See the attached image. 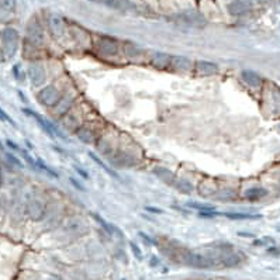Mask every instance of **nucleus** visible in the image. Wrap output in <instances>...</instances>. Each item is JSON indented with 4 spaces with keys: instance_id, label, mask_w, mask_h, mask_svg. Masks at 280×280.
Masks as SVG:
<instances>
[{
    "instance_id": "e433bc0d",
    "label": "nucleus",
    "mask_w": 280,
    "mask_h": 280,
    "mask_svg": "<svg viewBox=\"0 0 280 280\" xmlns=\"http://www.w3.org/2000/svg\"><path fill=\"white\" fill-rule=\"evenodd\" d=\"M4 59H6V55H4V52H3V49L0 48V64H1V62H3Z\"/></svg>"
},
{
    "instance_id": "7ed1b4c3",
    "label": "nucleus",
    "mask_w": 280,
    "mask_h": 280,
    "mask_svg": "<svg viewBox=\"0 0 280 280\" xmlns=\"http://www.w3.org/2000/svg\"><path fill=\"white\" fill-rule=\"evenodd\" d=\"M175 21H178L180 24L185 26H190V27H204L207 24L205 17L196 10H187V11H182L175 16Z\"/></svg>"
},
{
    "instance_id": "b1692460",
    "label": "nucleus",
    "mask_w": 280,
    "mask_h": 280,
    "mask_svg": "<svg viewBox=\"0 0 280 280\" xmlns=\"http://www.w3.org/2000/svg\"><path fill=\"white\" fill-rule=\"evenodd\" d=\"M227 218L230 220H258L262 218L261 214H242V213H225Z\"/></svg>"
},
{
    "instance_id": "4c0bfd02",
    "label": "nucleus",
    "mask_w": 280,
    "mask_h": 280,
    "mask_svg": "<svg viewBox=\"0 0 280 280\" xmlns=\"http://www.w3.org/2000/svg\"><path fill=\"white\" fill-rule=\"evenodd\" d=\"M147 210H148V211H152V213L155 211V213H159V214L162 213V211H159L158 208H151V207H147Z\"/></svg>"
},
{
    "instance_id": "ea45409f",
    "label": "nucleus",
    "mask_w": 280,
    "mask_h": 280,
    "mask_svg": "<svg viewBox=\"0 0 280 280\" xmlns=\"http://www.w3.org/2000/svg\"><path fill=\"white\" fill-rule=\"evenodd\" d=\"M3 186V175H1V169H0V189Z\"/></svg>"
},
{
    "instance_id": "f8f14e48",
    "label": "nucleus",
    "mask_w": 280,
    "mask_h": 280,
    "mask_svg": "<svg viewBox=\"0 0 280 280\" xmlns=\"http://www.w3.org/2000/svg\"><path fill=\"white\" fill-rule=\"evenodd\" d=\"M249 9H251L249 0H233L228 4V13L231 16H242Z\"/></svg>"
},
{
    "instance_id": "6e6552de",
    "label": "nucleus",
    "mask_w": 280,
    "mask_h": 280,
    "mask_svg": "<svg viewBox=\"0 0 280 280\" xmlns=\"http://www.w3.org/2000/svg\"><path fill=\"white\" fill-rule=\"evenodd\" d=\"M26 213L33 221H41L45 215V205L36 199L28 200L26 204Z\"/></svg>"
},
{
    "instance_id": "f704fd0d",
    "label": "nucleus",
    "mask_w": 280,
    "mask_h": 280,
    "mask_svg": "<svg viewBox=\"0 0 280 280\" xmlns=\"http://www.w3.org/2000/svg\"><path fill=\"white\" fill-rule=\"evenodd\" d=\"M140 237H141V238H144V240H145L147 242L150 243V245H152V243H155V241H152L150 237H148V235H145V234H144V233H140Z\"/></svg>"
},
{
    "instance_id": "c9c22d12",
    "label": "nucleus",
    "mask_w": 280,
    "mask_h": 280,
    "mask_svg": "<svg viewBox=\"0 0 280 280\" xmlns=\"http://www.w3.org/2000/svg\"><path fill=\"white\" fill-rule=\"evenodd\" d=\"M6 144L9 145L10 148H13V150H17V151H20V148L16 145V144H13V141H10V140H7L6 141Z\"/></svg>"
},
{
    "instance_id": "20e7f679",
    "label": "nucleus",
    "mask_w": 280,
    "mask_h": 280,
    "mask_svg": "<svg viewBox=\"0 0 280 280\" xmlns=\"http://www.w3.org/2000/svg\"><path fill=\"white\" fill-rule=\"evenodd\" d=\"M26 42L37 48H41L42 44H44L42 27L38 23L37 19H33L31 21H28L27 28H26Z\"/></svg>"
},
{
    "instance_id": "a211bd4d",
    "label": "nucleus",
    "mask_w": 280,
    "mask_h": 280,
    "mask_svg": "<svg viewBox=\"0 0 280 280\" xmlns=\"http://www.w3.org/2000/svg\"><path fill=\"white\" fill-rule=\"evenodd\" d=\"M76 137L82 141L83 144H93L96 142V135L90 128H86V127H79L76 128Z\"/></svg>"
},
{
    "instance_id": "f03ea898",
    "label": "nucleus",
    "mask_w": 280,
    "mask_h": 280,
    "mask_svg": "<svg viewBox=\"0 0 280 280\" xmlns=\"http://www.w3.org/2000/svg\"><path fill=\"white\" fill-rule=\"evenodd\" d=\"M182 261L185 262L187 266L197 268V269H208V268H213L217 265V262L213 258H208V256L195 252H183Z\"/></svg>"
},
{
    "instance_id": "58836bf2",
    "label": "nucleus",
    "mask_w": 280,
    "mask_h": 280,
    "mask_svg": "<svg viewBox=\"0 0 280 280\" xmlns=\"http://www.w3.org/2000/svg\"><path fill=\"white\" fill-rule=\"evenodd\" d=\"M48 280H64L62 278H59V276H51Z\"/></svg>"
},
{
    "instance_id": "412c9836",
    "label": "nucleus",
    "mask_w": 280,
    "mask_h": 280,
    "mask_svg": "<svg viewBox=\"0 0 280 280\" xmlns=\"http://www.w3.org/2000/svg\"><path fill=\"white\" fill-rule=\"evenodd\" d=\"M268 195V192L263 189V187H251V189H248L246 192H245V197L248 199V200H259L262 197H265Z\"/></svg>"
},
{
    "instance_id": "5701e85b",
    "label": "nucleus",
    "mask_w": 280,
    "mask_h": 280,
    "mask_svg": "<svg viewBox=\"0 0 280 280\" xmlns=\"http://www.w3.org/2000/svg\"><path fill=\"white\" fill-rule=\"evenodd\" d=\"M173 186L176 187L179 192L185 193V195H190L193 192V185L190 182H187L186 179H176Z\"/></svg>"
},
{
    "instance_id": "473e14b6",
    "label": "nucleus",
    "mask_w": 280,
    "mask_h": 280,
    "mask_svg": "<svg viewBox=\"0 0 280 280\" xmlns=\"http://www.w3.org/2000/svg\"><path fill=\"white\" fill-rule=\"evenodd\" d=\"M130 246H131V249H132V252H134V255H135V258L138 259V261H141L142 259V252H141V249L135 245L134 242H131L130 243Z\"/></svg>"
},
{
    "instance_id": "72a5a7b5",
    "label": "nucleus",
    "mask_w": 280,
    "mask_h": 280,
    "mask_svg": "<svg viewBox=\"0 0 280 280\" xmlns=\"http://www.w3.org/2000/svg\"><path fill=\"white\" fill-rule=\"evenodd\" d=\"M13 72H14V78L20 80V82H23L24 80V76H23V71H21V68L20 66H14L13 68Z\"/></svg>"
},
{
    "instance_id": "dca6fc26",
    "label": "nucleus",
    "mask_w": 280,
    "mask_h": 280,
    "mask_svg": "<svg viewBox=\"0 0 280 280\" xmlns=\"http://www.w3.org/2000/svg\"><path fill=\"white\" fill-rule=\"evenodd\" d=\"M154 173L158 176L163 183H166L169 186H173L175 185V182H176V176H175V173L173 172H170L169 169L166 168H155L154 169Z\"/></svg>"
},
{
    "instance_id": "a19ab883",
    "label": "nucleus",
    "mask_w": 280,
    "mask_h": 280,
    "mask_svg": "<svg viewBox=\"0 0 280 280\" xmlns=\"http://www.w3.org/2000/svg\"><path fill=\"white\" fill-rule=\"evenodd\" d=\"M90 1H100V0H90Z\"/></svg>"
},
{
    "instance_id": "f3484780",
    "label": "nucleus",
    "mask_w": 280,
    "mask_h": 280,
    "mask_svg": "<svg viewBox=\"0 0 280 280\" xmlns=\"http://www.w3.org/2000/svg\"><path fill=\"white\" fill-rule=\"evenodd\" d=\"M241 75H242L243 82L248 84V86L255 87V89H258V87L262 86V78L256 72H253V71H242Z\"/></svg>"
},
{
    "instance_id": "7c9ffc66",
    "label": "nucleus",
    "mask_w": 280,
    "mask_h": 280,
    "mask_svg": "<svg viewBox=\"0 0 280 280\" xmlns=\"http://www.w3.org/2000/svg\"><path fill=\"white\" fill-rule=\"evenodd\" d=\"M0 120H1V121L9 122V124H11L13 127H16V122L11 120V117H10L9 114L4 112V110H3L1 107H0Z\"/></svg>"
},
{
    "instance_id": "2f4dec72",
    "label": "nucleus",
    "mask_w": 280,
    "mask_h": 280,
    "mask_svg": "<svg viewBox=\"0 0 280 280\" xmlns=\"http://www.w3.org/2000/svg\"><path fill=\"white\" fill-rule=\"evenodd\" d=\"M37 165H38V166H40V168L42 169V170H45L47 173H49L51 176H54V178H58V175H56V172H54L52 169L48 168L47 165H45V163H44L42 160H37Z\"/></svg>"
},
{
    "instance_id": "4468645a",
    "label": "nucleus",
    "mask_w": 280,
    "mask_h": 280,
    "mask_svg": "<svg viewBox=\"0 0 280 280\" xmlns=\"http://www.w3.org/2000/svg\"><path fill=\"white\" fill-rule=\"evenodd\" d=\"M170 58L172 56L165 52H157L154 54L152 59H151V65L155 66L157 69H166L170 66Z\"/></svg>"
},
{
    "instance_id": "2eb2a0df",
    "label": "nucleus",
    "mask_w": 280,
    "mask_h": 280,
    "mask_svg": "<svg viewBox=\"0 0 280 280\" xmlns=\"http://www.w3.org/2000/svg\"><path fill=\"white\" fill-rule=\"evenodd\" d=\"M170 66L178 72H187L192 66V62L185 56H172L170 58Z\"/></svg>"
},
{
    "instance_id": "ddd939ff",
    "label": "nucleus",
    "mask_w": 280,
    "mask_h": 280,
    "mask_svg": "<svg viewBox=\"0 0 280 280\" xmlns=\"http://www.w3.org/2000/svg\"><path fill=\"white\" fill-rule=\"evenodd\" d=\"M196 72L199 76H213L218 72V66L210 61H199L196 64Z\"/></svg>"
},
{
    "instance_id": "a878e982",
    "label": "nucleus",
    "mask_w": 280,
    "mask_h": 280,
    "mask_svg": "<svg viewBox=\"0 0 280 280\" xmlns=\"http://www.w3.org/2000/svg\"><path fill=\"white\" fill-rule=\"evenodd\" d=\"M4 159H6V162H7V165L10 166H13V168H23L24 165L21 163V160H19V158H16L13 154H10V152H6L4 154Z\"/></svg>"
},
{
    "instance_id": "39448f33",
    "label": "nucleus",
    "mask_w": 280,
    "mask_h": 280,
    "mask_svg": "<svg viewBox=\"0 0 280 280\" xmlns=\"http://www.w3.org/2000/svg\"><path fill=\"white\" fill-rule=\"evenodd\" d=\"M27 76L28 79H30V82L33 83V86H36V87H41L42 84L47 82L45 68H44L42 64H40V62H31V64L28 65Z\"/></svg>"
},
{
    "instance_id": "f257e3e1",
    "label": "nucleus",
    "mask_w": 280,
    "mask_h": 280,
    "mask_svg": "<svg viewBox=\"0 0 280 280\" xmlns=\"http://www.w3.org/2000/svg\"><path fill=\"white\" fill-rule=\"evenodd\" d=\"M0 40H1V49H3L6 58L10 59L16 55V52L19 49V31L13 27L3 28L0 33Z\"/></svg>"
},
{
    "instance_id": "9d476101",
    "label": "nucleus",
    "mask_w": 280,
    "mask_h": 280,
    "mask_svg": "<svg viewBox=\"0 0 280 280\" xmlns=\"http://www.w3.org/2000/svg\"><path fill=\"white\" fill-rule=\"evenodd\" d=\"M65 230L75 237H82L87 233V225L84 224V221H82L80 218H71L66 221Z\"/></svg>"
},
{
    "instance_id": "aec40b11",
    "label": "nucleus",
    "mask_w": 280,
    "mask_h": 280,
    "mask_svg": "<svg viewBox=\"0 0 280 280\" xmlns=\"http://www.w3.org/2000/svg\"><path fill=\"white\" fill-rule=\"evenodd\" d=\"M199 192L201 196H214L215 192H217V187L214 186V183L211 180H203L200 185H199Z\"/></svg>"
},
{
    "instance_id": "9b49d317",
    "label": "nucleus",
    "mask_w": 280,
    "mask_h": 280,
    "mask_svg": "<svg viewBox=\"0 0 280 280\" xmlns=\"http://www.w3.org/2000/svg\"><path fill=\"white\" fill-rule=\"evenodd\" d=\"M221 255H220V262L224 265L225 268H235L238 266L241 262H242V258L240 256V253H235L231 249H225V251H220Z\"/></svg>"
},
{
    "instance_id": "6ab92c4d",
    "label": "nucleus",
    "mask_w": 280,
    "mask_h": 280,
    "mask_svg": "<svg viewBox=\"0 0 280 280\" xmlns=\"http://www.w3.org/2000/svg\"><path fill=\"white\" fill-rule=\"evenodd\" d=\"M122 49H124V54L127 55V58H130L131 61H135L142 55V49L137 47L135 44H131V42H125Z\"/></svg>"
},
{
    "instance_id": "bb28decb",
    "label": "nucleus",
    "mask_w": 280,
    "mask_h": 280,
    "mask_svg": "<svg viewBox=\"0 0 280 280\" xmlns=\"http://www.w3.org/2000/svg\"><path fill=\"white\" fill-rule=\"evenodd\" d=\"M189 207H192V208H197V210H200V211H205V213H208V211H213L215 210L214 205L211 204H201V203H187Z\"/></svg>"
},
{
    "instance_id": "0eeeda50",
    "label": "nucleus",
    "mask_w": 280,
    "mask_h": 280,
    "mask_svg": "<svg viewBox=\"0 0 280 280\" xmlns=\"http://www.w3.org/2000/svg\"><path fill=\"white\" fill-rule=\"evenodd\" d=\"M96 48H97V52L103 56H116L119 54V44L113 38L102 37L97 41Z\"/></svg>"
},
{
    "instance_id": "cd10ccee",
    "label": "nucleus",
    "mask_w": 280,
    "mask_h": 280,
    "mask_svg": "<svg viewBox=\"0 0 280 280\" xmlns=\"http://www.w3.org/2000/svg\"><path fill=\"white\" fill-rule=\"evenodd\" d=\"M90 158L93 159L94 162H96V163H97V165H99L100 168L104 169V170H106L107 173H110L112 176H114V178H117V175H116V172H113L112 169L107 168V166H106V165H104V163H103V162H102V159H99V158H97V157H96V155H93V154H90Z\"/></svg>"
},
{
    "instance_id": "1a4fd4ad",
    "label": "nucleus",
    "mask_w": 280,
    "mask_h": 280,
    "mask_svg": "<svg viewBox=\"0 0 280 280\" xmlns=\"http://www.w3.org/2000/svg\"><path fill=\"white\" fill-rule=\"evenodd\" d=\"M48 28L51 31V34L54 37L59 38L64 36L65 33V23H64V19L56 14V13H51L49 17H48Z\"/></svg>"
},
{
    "instance_id": "c756f323",
    "label": "nucleus",
    "mask_w": 280,
    "mask_h": 280,
    "mask_svg": "<svg viewBox=\"0 0 280 280\" xmlns=\"http://www.w3.org/2000/svg\"><path fill=\"white\" fill-rule=\"evenodd\" d=\"M0 4L6 10H9L10 13H14L16 10V0H0Z\"/></svg>"
},
{
    "instance_id": "423d86ee",
    "label": "nucleus",
    "mask_w": 280,
    "mask_h": 280,
    "mask_svg": "<svg viewBox=\"0 0 280 280\" xmlns=\"http://www.w3.org/2000/svg\"><path fill=\"white\" fill-rule=\"evenodd\" d=\"M61 99H62L61 92L52 84L42 87L41 92L38 93V102L44 104V106H47V107H55Z\"/></svg>"
},
{
    "instance_id": "c85d7f7f",
    "label": "nucleus",
    "mask_w": 280,
    "mask_h": 280,
    "mask_svg": "<svg viewBox=\"0 0 280 280\" xmlns=\"http://www.w3.org/2000/svg\"><path fill=\"white\" fill-rule=\"evenodd\" d=\"M13 13H10L9 10H6L0 4V23H7L11 19Z\"/></svg>"
},
{
    "instance_id": "4be33fe9",
    "label": "nucleus",
    "mask_w": 280,
    "mask_h": 280,
    "mask_svg": "<svg viewBox=\"0 0 280 280\" xmlns=\"http://www.w3.org/2000/svg\"><path fill=\"white\" fill-rule=\"evenodd\" d=\"M214 197L217 200H220V201H231V200H235L237 195L231 189H223L220 192H215Z\"/></svg>"
},
{
    "instance_id": "393cba45",
    "label": "nucleus",
    "mask_w": 280,
    "mask_h": 280,
    "mask_svg": "<svg viewBox=\"0 0 280 280\" xmlns=\"http://www.w3.org/2000/svg\"><path fill=\"white\" fill-rule=\"evenodd\" d=\"M71 106H72V100L71 99H61L58 104L55 106V112L58 116H64L69 109H71Z\"/></svg>"
}]
</instances>
